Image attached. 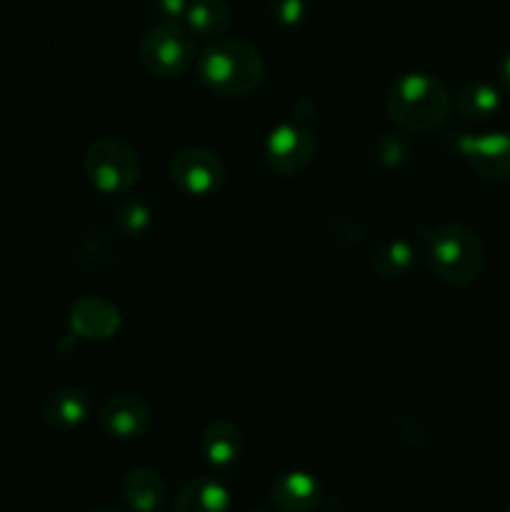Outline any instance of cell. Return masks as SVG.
Returning a JSON list of instances; mask_svg holds the SVG:
<instances>
[{"instance_id": "obj_1", "label": "cell", "mask_w": 510, "mask_h": 512, "mask_svg": "<svg viewBox=\"0 0 510 512\" xmlns=\"http://www.w3.org/2000/svg\"><path fill=\"white\" fill-rule=\"evenodd\" d=\"M453 98L440 78L430 73H405L385 95V113L408 133H430L448 120Z\"/></svg>"}, {"instance_id": "obj_2", "label": "cell", "mask_w": 510, "mask_h": 512, "mask_svg": "<svg viewBox=\"0 0 510 512\" xmlns=\"http://www.w3.org/2000/svg\"><path fill=\"white\" fill-rule=\"evenodd\" d=\"M198 75L213 93L243 98L263 83V55L240 38H218L198 58Z\"/></svg>"}, {"instance_id": "obj_3", "label": "cell", "mask_w": 510, "mask_h": 512, "mask_svg": "<svg viewBox=\"0 0 510 512\" xmlns=\"http://www.w3.org/2000/svg\"><path fill=\"white\" fill-rule=\"evenodd\" d=\"M428 265L440 283L450 288H465L483 273V240L470 225H443L428 240Z\"/></svg>"}, {"instance_id": "obj_4", "label": "cell", "mask_w": 510, "mask_h": 512, "mask_svg": "<svg viewBox=\"0 0 510 512\" xmlns=\"http://www.w3.org/2000/svg\"><path fill=\"white\" fill-rule=\"evenodd\" d=\"M83 170L88 183L98 193L120 195L138 183L140 160L138 153L123 138L105 135L85 150Z\"/></svg>"}, {"instance_id": "obj_5", "label": "cell", "mask_w": 510, "mask_h": 512, "mask_svg": "<svg viewBox=\"0 0 510 512\" xmlns=\"http://www.w3.org/2000/svg\"><path fill=\"white\" fill-rule=\"evenodd\" d=\"M138 60L150 75L178 78L195 60L193 33L185 25L165 20L140 38Z\"/></svg>"}, {"instance_id": "obj_6", "label": "cell", "mask_w": 510, "mask_h": 512, "mask_svg": "<svg viewBox=\"0 0 510 512\" xmlns=\"http://www.w3.org/2000/svg\"><path fill=\"white\" fill-rule=\"evenodd\" d=\"M170 180L183 193L195 195V198H210L223 188L225 165L213 150L183 148L170 160Z\"/></svg>"}, {"instance_id": "obj_7", "label": "cell", "mask_w": 510, "mask_h": 512, "mask_svg": "<svg viewBox=\"0 0 510 512\" xmlns=\"http://www.w3.org/2000/svg\"><path fill=\"white\" fill-rule=\"evenodd\" d=\"M315 143L313 130L303 123H283L270 130L265 140V160L280 175H298L313 163Z\"/></svg>"}, {"instance_id": "obj_8", "label": "cell", "mask_w": 510, "mask_h": 512, "mask_svg": "<svg viewBox=\"0 0 510 512\" xmlns=\"http://www.w3.org/2000/svg\"><path fill=\"white\" fill-rule=\"evenodd\" d=\"M153 423V410L140 395H110L98 410V425L105 435L115 440H135L148 433Z\"/></svg>"}, {"instance_id": "obj_9", "label": "cell", "mask_w": 510, "mask_h": 512, "mask_svg": "<svg viewBox=\"0 0 510 512\" xmlns=\"http://www.w3.org/2000/svg\"><path fill=\"white\" fill-rule=\"evenodd\" d=\"M458 150L483 178L498 183L510 180V133L463 135Z\"/></svg>"}, {"instance_id": "obj_10", "label": "cell", "mask_w": 510, "mask_h": 512, "mask_svg": "<svg viewBox=\"0 0 510 512\" xmlns=\"http://www.w3.org/2000/svg\"><path fill=\"white\" fill-rule=\"evenodd\" d=\"M70 328L88 340H108L120 328V310L95 295L75 300L70 308Z\"/></svg>"}, {"instance_id": "obj_11", "label": "cell", "mask_w": 510, "mask_h": 512, "mask_svg": "<svg viewBox=\"0 0 510 512\" xmlns=\"http://www.w3.org/2000/svg\"><path fill=\"white\" fill-rule=\"evenodd\" d=\"M270 503L278 512H313L320 503L318 480L303 470L280 475L270 485Z\"/></svg>"}, {"instance_id": "obj_12", "label": "cell", "mask_w": 510, "mask_h": 512, "mask_svg": "<svg viewBox=\"0 0 510 512\" xmlns=\"http://www.w3.org/2000/svg\"><path fill=\"white\" fill-rule=\"evenodd\" d=\"M123 500L130 512H163L168 488L153 468H130L123 478Z\"/></svg>"}, {"instance_id": "obj_13", "label": "cell", "mask_w": 510, "mask_h": 512, "mask_svg": "<svg viewBox=\"0 0 510 512\" xmlns=\"http://www.w3.org/2000/svg\"><path fill=\"white\" fill-rule=\"evenodd\" d=\"M90 413L88 393L78 388L53 390L40 405V418L53 430H73L85 423Z\"/></svg>"}, {"instance_id": "obj_14", "label": "cell", "mask_w": 510, "mask_h": 512, "mask_svg": "<svg viewBox=\"0 0 510 512\" xmlns=\"http://www.w3.org/2000/svg\"><path fill=\"white\" fill-rule=\"evenodd\" d=\"M230 495L213 478H193L175 495L173 512H228Z\"/></svg>"}, {"instance_id": "obj_15", "label": "cell", "mask_w": 510, "mask_h": 512, "mask_svg": "<svg viewBox=\"0 0 510 512\" xmlns=\"http://www.w3.org/2000/svg\"><path fill=\"white\" fill-rule=\"evenodd\" d=\"M203 455L213 468H230L243 453V433L230 420H218L203 433Z\"/></svg>"}, {"instance_id": "obj_16", "label": "cell", "mask_w": 510, "mask_h": 512, "mask_svg": "<svg viewBox=\"0 0 510 512\" xmlns=\"http://www.w3.org/2000/svg\"><path fill=\"white\" fill-rule=\"evenodd\" d=\"M230 20H233V13L225 0H190L183 25L193 35L218 40L230 28Z\"/></svg>"}, {"instance_id": "obj_17", "label": "cell", "mask_w": 510, "mask_h": 512, "mask_svg": "<svg viewBox=\"0 0 510 512\" xmlns=\"http://www.w3.org/2000/svg\"><path fill=\"white\" fill-rule=\"evenodd\" d=\"M458 113L468 120H488L500 110V93L485 80H473L463 85L455 98Z\"/></svg>"}, {"instance_id": "obj_18", "label": "cell", "mask_w": 510, "mask_h": 512, "mask_svg": "<svg viewBox=\"0 0 510 512\" xmlns=\"http://www.w3.org/2000/svg\"><path fill=\"white\" fill-rule=\"evenodd\" d=\"M415 263V250L408 240H390L375 253L373 268L380 278H405Z\"/></svg>"}, {"instance_id": "obj_19", "label": "cell", "mask_w": 510, "mask_h": 512, "mask_svg": "<svg viewBox=\"0 0 510 512\" xmlns=\"http://www.w3.org/2000/svg\"><path fill=\"white\" fill-rule=\"evenodd\" d=\"M115 225L123 235H140L150 225V210L140 200H123L115 210Z\"/></svg>"}, {"instance_id": "obj_20", "label": "cell", "mask_w": 510, "mask_h": 512, "mask_svg": "<svg viewBox=\"0 0 510 512\" xmlns=\"http://www.w3.org/2000/svg\"><path fill=\"white\" fill-rule=\"evenodd\" d=\"M305 15V0H273V18L280 25H298Z\"/></svg>"}, {"instance_id": "obj_21", "label": "cell", "mask_w": 510, "mask_h": 512, "mask_svg": "<svg viewBox=\"0 0 510 512\" xmlns=\"http://www.w3.org/2000/svg\"><path fill=\"white\" fill-rule=\"evenodd\" d=\"M383 140L390 145V150L378 148V160H380V163H385V165H398L400 160L405 158V153H408V145L403 143V138H400V133L385 135Z\"/></svg>"}, {"instance_id": "obj_22", "label": "cell", "mask_w": 510, "mask_h": 512, "mask_svg": "<svg viewBox=\"0 0 510 512\" xmlns=\"http://www.w3.org/2000/svg\"><path fill=\"white\" fill-rule=\"evenodd\" d=\"M190 0H155V8L160 10V15L168 20H173V23H178V20L185 18V10H188Z\"/></svg>"}, {"instance_id": "obj_23", "label": "cell", "mask_w": 510, "mask_h": 512, "mask_svg": "<svg viewBox=\"0 0 510 512\" xmlns=\"http://www.w3.org/2000/svg\"><path fill=\"white\" fill-rule=\"evenodd\" d=\"M498 78H500V83H503L505 93H510V50H508V53H505V58L500 60Z\"/></svg>"}, {"instance_id": "obj_24", "label": "cell", "mask_w": 510, "mask_h": 512, "mask_svg": "<svg viewBox=\"0 0 510 512\" xmlns=\"http://www.w3.org/2000/svg\"><path fill=\"white\" fill-rule=\"evenodd\" d=\"M93 512H123V510H115V508H100V510H93Z\"/></svg>"}, {"instance_id": "obj_25", "label": "cell", "mask_w": 510, "mask_h": 512, "mask_svg": "<svg viewBox=\"0 0 510 512\" xmlns=\"http://www.w3.org/2000/svg\"><path fill=\"white\" fill-rule=\"evenodd\" d=\"M503 512H510V508H508V510H503Z\"/></svg>"}]
</instances>
